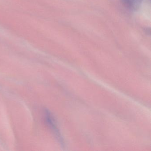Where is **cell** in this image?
I'll return each instance as SVG.
<instances>
[{"instance_id": "cell-1", "label": "cell", "mask_w": 151, "mask_h": 151, "mask_svg": "<svg viewBox=\"0 0 151 151\" xmlns=\"http://www.w3.org/2000/svg\"><path fill=\"white\" fill-rule=\"evenodd\" d=\"M127 7L133 10L139 8L142 4L143 0H123Z\"/></svg>"}]
</instances>
